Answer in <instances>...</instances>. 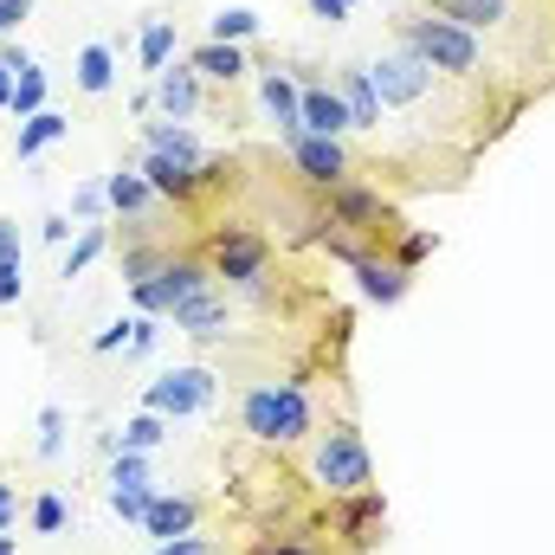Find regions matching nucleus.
<instances>
[{
	"instance_id": "obj_4",
	"label": "nucleus",
	"mask_w": 555,
	"mask_h": 555,
	"mask_svg": "<svg viewBox=\"0 0 555 555\" xmlns=\"http://www.w3.org/2000/svg\"><path fill=\"white\" fill-rule=\"evenodd\" d=\"M304 472H310V485L323 498H356V491L375 485V452H369V439H362L356 420H330V426L310 433Z\"/></svg>"
},
{
	"instance_id": "obj_34",
	"label": "nucleus",
	"mask_w": 555,
	"mask_h": 555,
	"mask_svg": "<svg viewBox=\"0 0 555 555\" xmlns=\"http://www.w3.org/2000/svg\"><path fill=\"white\" fill-rule=\"evenodd\" d=\"M59 446H65V408H46L39 414V459H59Z\"/></svg>"
},
{
	"instance_id": "obj_42",
	"label": "nucleus",
	"mask_w": 555,
	"mask_h": 555,
	"mask_svg": "<svg viewBox=\"0 0 555 555\" xmlns=\"http://www.w3.org/2000/svg\"><path fill=\"white\" fill-rule=\"evenodd\" d=\"M26 13H33V0H0V39H7V33H20V20H26Z\"/></svg>"
},
{
	"instance_id": "obj_1",
	"label": "nucleus",
	"mask_w": 555,
	"mask_h": 555,
	"mask_svg": "<svg viewBox=\"0 0 555 555\" xmlns=\"http://www.w3.org/2000/svg\"><path fill=\"white\" fill-rule=\"evenodd\" d=\"M395 46H408L433 78H446V85H459V91L491 98V91L504 85L491 46H485L478 33H465L459 20L433 13V7H401V13H395Z\"/></svg>"
},
{
	"instance_id": "obj_7",
	"label": "nucleus",
	"mask_w": 555,
	"mask_h": 555,
	"mask_svg": "<svg viewBox=\"0 0 555 555\" xmlns=\"http://www.w3.org/2000/svg\"><path fill=\"white\" fill-rule=\"evenodd\" d=\"M220 278L207 272L201 253H168L162 272L149 278V284H130V304H137V317H175V304H188V297H201Z\"/></svg>"
},
{
	"instance_id": "obj_5",
	"label": "nucleus",
	"mask_w": 555,
	"mask_h": 555,
	"mask_svg": "<svg viewBox=\"0 0 555 555\" xmlns=\"http://www.w3.org/2000/svg\"><path fill=\"white\" fill-rule=\"evenodd\" d=\"M201 259L207 272L220 278V291H266L272 284V266H278V246L259 233V227H214L201 240Z\"/></svg>"
},
{
	"instance_id": "obj_23",
	"label": "nucleus",
	"mask_w": 555,
	"mask_h": 555,
	"mask_svg": "<svg viewBox=\"0 0 555 555\" xmlns=\"http://www.w3.org/2000/svg\"><path fill=\"white\" fill-rule=\"evenodd\" d=\"M240 175H246V162H240V155H201V168H194L201 207H207V201H220V194H233V188H240Z\"/></svg>"
},
{
	"instance_id": "obj_32",
	"label": "nucleus",
	"mask_w": 555,
	"mask_h": 555,
	"mask_svg": "<svg viewBox=\"0 0 555 555\" xmlns=\"http://www.w3.org/2000/svg\"><path fill=\"white\" fill-rule=\"evenodd\" d=\"M240 555H330V550L310 543V537H253Z\"/></svg>"
},
{
	"instance_id": "obj_36",
	"label": "nucleus",
	"mask_w": 555,
	"mask_h": 555,
	"mask_svg": "<svg viewBox=\"0 0 555 555\" xmlns=\"http://www.w3.org/2000/svg\"><path fill=\"white\" fill-rule=\"evenodd\" d=\"M130 330H137V317H117V323H104V336H91V349L117 356V349H130Z\"/></svg>"
},
{
	"instance_id": "obj_8",
	"label": "nucleus",
	"mask_w": 555,
	"mask_h": 555,
	"mask_svg": "<svg viewBox=\"0 0 555 555\" xmlns=\"http://www.w3.org/2000/svg\"><path fill=\"white\" fill-rule=\"evenodd\" d=\"M284 162H291L297 188H310V194H330L336 181H356V175H362L349 137H304V130H297V137H284Z\"/></svg>"
},
{
	"instance_id": "obj_41",
	"label": "nucleus",
	"mask_w": 555,
	"mask_h": 555,
	"mask_svg": "<svg viewBox=\"0 0 555 555\" xmlns=\"http://www.w3.org/2000/svg\"><path fill=\"white\" fill-rule=\"evenodd\" d=\"M20 291H26V278H20V259H0V310H7V304H20Z\"/></svg>"
},
{
	"instance_id": "obj_21",
	"label": "nucleus",
	"mask_w": 555,
	"mask_h": 555,
	"mask_svg": "<svg viewBox=\"0 0 555 555\" xmlns=\"http://www.w3.org/2000/svg\"><path fill=\"white\" fill-rule=\"evenodd\" d=\"M175 39H181V20H168V13L142 20V39H137V65H142V78H155L162 65H175Z\"/></svg>"
},
{
	"instance_id": "obj_10",
	"label": "nucleus",
	"mask_w": 555,
	"mask_h": 555,
	"mask_svg": "<svg viewBox=\"0 0 555 555\" xmlns=\"http://www.w3.org/2000/svg\"><path fill=\"white\" fill-rule=\"evenodd\" d=\"M297 130H304V137H356L336 78H323V72H297Z\"/></svg>"
},
{
	"instance_id": "obj_25",
	"label": "nucleus",
	"mask_w": 555,
	"mask_h": 555,
	"mask_svg": "<svg viewBox=\"0 0 555 555\" xmlns=\"http://www.w3.org/2000/svg\"><path fill=\"white\" fill-rule=\"evenodd\" d=\"M104 253H111V227H104V220H91V227L78 233V246L59 259V278H65V284H72V278H85L98 259H104Z\"/></svg>"
},
{
	"instance_id": "obj_18",
	"label": "nucleus",
	"mask_w": 555,
	"mask_h": 555,
	"mask_svg": "<svg viewBox=\"0 0 555 555\" xmlns=\"http://www.w3.org/2000/svg\"><path fill=\"white\" fill-rule=\"evenodd\" d=\"M349 272H356V291H362L369 304H401V297L414 291V272H408V266H395L388 253H369V259H356Z\"/></svg>"
},
{
	"instance_id": "obj_29",
	"label": "nucleus",
	"mask_w": 555,
	"mask_h": 555,
	"mask_svg": "<svg viewBox=\"0 0 555 555\" xmlns=\"http://www.w3.org/2000/svg\"><path fill=\"white\" fill-rule=\"evenodd\" d=\"M117 439H124V452H155V446L168 439V420H162V414H149V408H142L137 420H124V433H117Z\"/></svg>"
},
{
	"instance_id": "obj_38",
	"label": "nucleus",
	"mask_w": 555,
	"mask_h": 555,
	"mask_svg": "<svg viewBox=\"0 0 555 555\" xmlns=\"http://www.w3.org/2000/svg\"><path fill=\"white\" fill-rule=\"evenodd\" d=\"M104 207H111V201H104V181H85V188L72 194V214H85V220H98Z\"/></svg>"
},
{
	"instance_id": "obj_15",
	"label": "nucleus",
	"mask_w": 555,
	"mask_h": 555,
	"mask_svg": "<svg viewBox=\"0 0 555 555\" xmlns=\"http://www.w3.org/2000/svg\"><path fill=\"white\" fill-rule=\"evenodd\" d=\"M336 91H343V104H349V124H356V137H382V91H375V78H369V65H336Z\"/></svg>"
},
{
	"instance_id": "obj_20",
	"label": "nucleus",
	"mask_w": 555,
	"mask_h": 555,
	"mask_svg": "<svg viewBox=\"0 0 555 555\" xmlns=\"http://www.w3.org/2000/svg\"><path fill=\"white\" fill-rule=\"evenodd\" d=\"M142 149H155V155H168V162H181V168H201V137H194L188 124H168V117L142 124Z\"/></svg>"
},
{
	"instance_id": "obj_22",
	"label": "nucleus",
	"mask_w": 555,
	"mask_h": 555,
	"mask_svg": "<svg viewBox=\"0 0 555 555\" xmlns=\"http://www.w3.org/2000/svg\"><path fill=\"white\" fill-rule=\"evenodd\" d=\"M104 201H111V214H124V220H149V214H155V188L142 181L137 168H117V175L104 181Z\"/></svg>"
},
{
	"instance_id": "obj_40",
	"label": "nucleus",
	"mask_w": 555,
	"mask_h": 555,
	"mask_svg": "<svg viewBox=\"0 0 555 555\" xmlns=\"http://www.w3.org/2000/svg\"><path fill=\"white\" fill-rule=\"evenodd\" d=\"M304 13H310L317 26H343V20H349V0H304Z\"/></svg>"
},
{
	"instance_id": "obj_16",
	"label": "nucleus",
	"mask_w": 555,
	"mask_h": 555,
	"mask_svg": "<svg viewBox=\"0 0 555 555\" xmlns=\"http://www.w3.org/2000/svg\"><path fill=\"white\" fill-rule=\"evenodd\" d=\"M188 65L201 72V85H220V91H233V85L253 78V52L246 46H220V39H201L188 52Z\"/></svg>"
},
{
	"instance_id": "obj_45",
	"label": "nucleus",
	"mask_w": 555,
	"mask_h": 555,
	"mask_svg": "<svg viewBox=\"0 0 555 555\" xmlns=\"http://www.w3.org/2000/svg\"><path fill=\"white\" fill-rule=\"evenodd\" d=\"M537 7H550V13H555V0H537Z\"/></svg>"
},
{
	"instance_id": "obj_39",
	"label": "nucleus",
	"mask_w": 555,
	"mask_h": 555,
	"mask_svg": "<svg viewBox=\"0 0 555 555\" xmlns=\"http://www.w3.org/2000/svg\"><path fill=\"white\" fill-rule=\"evenodd\" d=\"M155 555H227V550L207 543V537H175V543H155Z\"/></svg>"
},
{
	"instance_id": "obj_12",
	"label": "nucleus",
	"mask_w": 555,
	"mask_h": 555,
	"mask_svg": "<svg viewBox=\"0 0 555 555\" xmlns=\"http://www.w3.org/2000/svg\"><path fill=\"white\" fill-rule=\"evenodd\" d=\"M433 13H446V20H459L465 33H478L485 46L491 39H517L524 33V7L517 0H426Z\"/></svg>"
},
{
	"instance_id": "obj_3",
	"label": "nucleus",
	"mask_w": 555,
	"mask_h": 555,
	"mask_svg": "<svg viewBox=\"0 0 555 555\" xmlns=\"http://www.w3.org/2000/svg\"><path fill=\"white\" fill-rule=\"evenodd\" d=\"M317 207H323V220H330V233H343V240H356L362 253H388L401 233H408V220H401V207L375 188V181H336L330 194H317Z\"/></svg>"
},
{
	"instance_id": "obj_2",
	"label": "nucleus",
	"mask_w": 555,
	"mask_h": 555,
	"mask_svg": "<svg viewBox=\"0 0 555 555\" xmlns=\"http://www.w3.org/2000/svg\"><path fill=\"white\" fill-rule=\"evenodd\" d=\"M233 414H240V433L246 439L278 446V452H291V446H304L317 433V401H310L304 382H253Z\"/></svg>"
},
{
	"instance_id": "obj_24",
	"label": "nucleus",
	"mask_w": 555,
	"mask_h": 555,
	"mask_svg": "<svg viewBox=\"0 0 555 555\" xmlns=\"http://www.w3.org/2000/svg\"><path fill=\"white\" fill-rule=\"evenodd\" d=\"M65 130H72V117H65V111H39V117H26V124H20V137H13V155H20V162H33L39 149H52V142L65 137Z\"/></svg>"
},
{
	"instance_id": "obj_30",
	"label": "nucleus",
	"mask_w": 555,
	"mask_h": 555,
	"mask_svg": "<svg viewBox=\"0 0 555 555\" xmlns=\"http://www.w3.org/2000/svg\"><path fill=\"white\" fill-rule=\"evenodd\" d=\"M7 111H13L20 124L46 111V72H39V65H26V72H20V85H13V104H7Z\"/></svg>"
},
{
	"instance_id": "obj_37",
	"label": "nucleus",
	"mask_w": 555,
	"mask_h": 555,
	"mask_svg": "<svg viewBox=\"0 0 555 555\" xmlns=\"http://www.w3.org/2000/svg\"><path fill=\"white\" fill-rule=\"evenodd\" d=\"M20 517H26V498L13 478H0V530H20Z\"/></svg>"
},
{
	"instance_id": "obj_11",
	"label": "nucleus",
	"mask_w": 555,
	"mask_h": 555,
	"mask_svg": "<svg viewBox=\"0 0 555 555\" xmlns=\"http://www.w3.org/2000/svg\"><path fill=\"white\" fill-rule=\"evenodd\" d=\"M149 104H155L168 124H194V117L207 111V85H201V72L181 59V65H162V72L149 78Z\"/></svg>"
},
{
	"instance_id": "obj_27",
	"label": "nucleus",
	"mask_w": 555,
	"mask_h": 555,
	"mask_svg": "<svg viewBox=\"0 0 555 555\" xmlns=\"http://www.w3.org/2000/svg\"><path fill=\"white\" fill-rule=\"evenodd\" d=\"M65 524H72V504L59 491H33L26 498V530L33 537H65Z\"/></svg>"
},
{
	"instance_id": "obj_35",
	"label": "nucleus",
	"mask_w": 555,
	"mask_h": 555,
	"mask_svg": "<svg viewBox=\"0 0 555 555\" xmlns=\"http://www.w3.org/2000/svg\"><path fill=\"white\" fill-rule=\"evenodd\" d=\"M111 485H149V459L142 452H117L111 459Z\"/></svg>"
},
{
	"instance_id": "obj_31",
	"label": "nucleus",
	"mask_w": 555,
	"mask_h": 555,
	"mask_svg": "<svg viewBox=\"0 0 555 555\" xmlns=\"http://www.w3.org/2000/svg\"><path fill=\"white\" fill-rule=\"evenodd\" d=\"M149 504H155V491H149V485H111V511H117L124 524H142V517H149Z\"/></svg>"
},
{
	"instance_id": "obj_19",
	"label": "nucleus",
	"mask_w": 555,
	"mask_h": 555,
	"mask_svg": "<svg viewBox=\"0 0 555 555\" xmlns=\"http://www.w3.org/2000/svg\"><path fill=\"white\" fill-rule=\"evenodd\" d=\"M72 85H78L85 98H111V91H117V46H111V39L78 46V59H72Z\"/></svg>"
},
{
	"instance_id": "obj_28",
	"label": "nucleus",
	"mask_w": 555,
	"mask_h": 555,
	"mask_svg": "<svg viewBox=\"0 0 555 555\" xmlns=\"http://www.w3.org/2000/svg\"><path fill=\"white\" fill-rule=\"evenodd\" d=\"M168 253H175V246H149V240H130V253H124V266H117V272H124V284H149V278L162 272V259H168Z\"/></svg>"
},
{
	"instance_id": "obj_33",
	"label": "nucleus",
	"mask_w": 555,
	"mask_h": 555,
	"mask_svg": "<svg viewBox=\"0 0 555 555\" xmlns=\"http://www.w3.org/2000/svg\"><path fill=\"white\" fill-rule=\"evenodd\" d=\"M433 253H439V240H433V233H414V227L388 246V259H395V266H408V272H414L420 259H433Z\"/></svg>"
},
{
	"instance_id": "obj_44",
	"label": "nucleus",
	"mask_w": 555,
	"mask_h": 555,
	"mask_svg": "<svg viewBox=\"0 0 555 555\" xmlns=\"http://www.w3.org/2000/svg\"><path fill=\"white\" fill-rule=\"evenodd\" d=\"M0 555H13V530H0Z\"/></svg>"
},
{
	"instance_id": "obj_43",
	"label": "nucleus",
	"mask_w": 555,
	"mask_h": 555,
	"mask_svg": "<svg viewBox=\"0 0 555 555\" xmlns=\"http://www.w3.org/2000/svg\"><path fill=\"white\" fill-rule=\"evenodd\" d=\"M13 85H20V72H13V65H0V111L13 104Z\"/></svg>"
},
{
	"instance_id": "obj_9",
	"label": "nucleus",
	"mask_w": 555,
	"mask_h": 555,
	"mask_svg": "<svg viewBox=\"0 0 555 555\" xmlns=\"http://www.w3.org/2000/svg\"><path fill=\"white\" fill-rule=\"evenodd\" d=\"M214 388H220V375L201 369V362H188V369H162V375L142 388V408L162 414V420H188V414H201V408H214Z\"/></svg>"
},
{
	"instance_id": "obj_13",
	"label": "nucleus",
	"mask_w": 555,
	"mask_h": 555,
	"mask_svg": "<svg viewBox=\"0 0 555 555\" xmlns=\"http://www.w3.org/2000/svg\"><path fill=\"white\" fill-rule=\"evenodd\" d=\"M253 98H259V117L272 124L278 137H297V72L291 65H259L253 72Z\"/></svg>"
},
{
	"instance_id": "obj_6",
	"label": "nucleus",
	"mask_w": 555,
	"mask_h": 555,
	"mask_svg": "<svg viewBox=\"0 0 555 555\" xmlns=\"http://www.w3.org/2000/svg\"><path fill=\"white\" fill-rule=\"evenodd\" d=\"M323 530H330V555H369L388 543V498L369 485L356 498H330L323 504Z\"/></svg>"
},
{
	"instance_id": "obj_26",
	"label": "nucleus",
	"mask_w": 555,
	"mask_h": 555,
	"mask_svg": "<svg viewBox=\"0 0 555 555\" xmlns=\"http://www.w3.org/2000/svg\"><path fill=\"white\" fill-rule=\"evenodd\" d=\"M266 33V20L253 13V7H220L214 20H207V39H220V46H246V39H259Z\"/></svg>"
},
{
	"instance_id": "obj_14",
	"label": "nucleus",
	"mask_w": 555,
	"mask_h": 555,
	"mask_svg": "<svg viewBox=\"0 0 555 555\" xmlns=\"http://www.w3.org/2000/svg\"><path fill=\"white\" fill-rule=\"evenodd\" d=\"M175 336H194V343H220V336H233V304H227V291L214 284V291H201V297H188V304H175Z\"/></svg>"
},
{
	"instance_id": "obj_17",
	"label": "nucleus",
	"mask_w": 555,
	"mask_h": 555,
	"mask_svg": "<svg viewBox=\"0 0 555 555\" xmlns=\"http://www.w3.org/2000/svg\"><path fill=\"white\" fill-rule=\"evenodd\" d=\"M194 524H201V498L194 491H155V504L142 517V537L175 543V537H194Z\"/></svg>"
}]
</instances>
